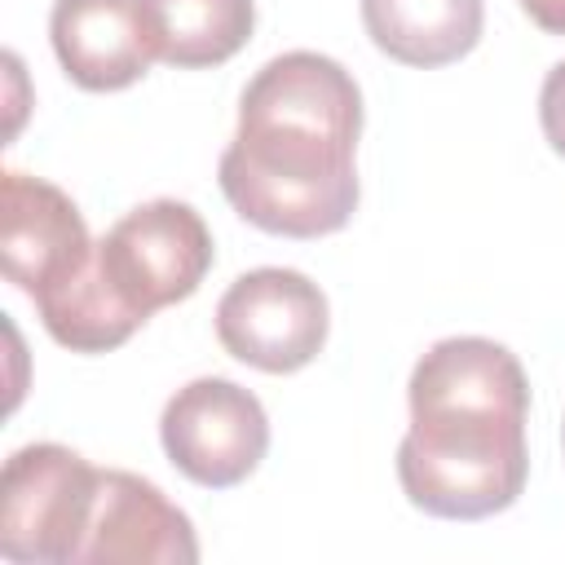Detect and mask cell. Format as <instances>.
Returning a JSON list of instances; mask_svg holds the SVG:
<instances>
[{
  "label": "cell",
  "instance_id": "cell-1",
  "mask_svg": "<svg viewBox=\"0 0 565 565\" xmlns=\"http://www.w3.org/2000/svg\"><path fill=\"white\" fill-rule=\"evenodd\" d=\"M362 88L327 53L269 57L238 97L216 181L230 207L278 238H322L358 212Z\"/></svg>",
  "mask_w": 565,
  "mask_h": 565
},
{
  "label": "cell",
  "instance_id": "cell-2",
  "mask_svg": "<svg viewBox=\"0 0 565 565\" xmlns=\"http://www.w3.org/2000/svg\"><path fill=\"white\" fill-rule=\"evenodd\" d=\"M411 428L397 441L402 494L441 521L508 512L530 477V380L486 335H446L411 371Z\"/></svg>",
  "mask_w": 565,
  "mask_h": 565
},
{
  "label": "cell",
  "instance_id": "cell-3",
  "mask_svg": "<svg viewBox=\"0 0 565 565\" xmlns=\"http://www.w3.org/2000/svg\"><path fill=\"white\" fill-rule=\"evenodd\" d=\"M216 260L207 221L181 199H150L124 212L93 247L88 269L35 300L44 331L71 353L128 344L159 309L190 300Z\"/></svg>",
  "mask_w": 565,
  "mask_h": 565
},
{
  "label": "cell",
  "instance_id": "cell-4",
  "mask_svg": "<svg viewBox=\"0 0 565 565\" xmlns=\"http://www.w3.org/2000/svg\"><path fill=\"white\" fill-rule=\"evenodd\" d=\"M102 468L62 441H31L4 459L0 556L18 565H79Z\"/></svg>",
  "mask_w": 565,
  "mask_h": 565
},
{
  "label": "cell",
  "instance_id": "cell-5",
  "mask_svg": "<svg viewBox=\"0 0 565 565\" xmlns=\"http://www.w3.org/2000/svg\"><path fill=\"white\" fill-rule=\"evenodd\" d=\"M331 331V309L322 287L282 265H260L238 274L216 300V340L230 358L265 371L291 375L309 366Z\"/></svg>",
  "mask_w": 565,
  "mask_h": 565
},
{
  "label": "cell",
  "instance_id": "cell-6",
  "mask_svg": "<svg viewBox=\"0 0 565 565\" xmlns=\"http://www.w3.org/2000/svg\"><path fill=\"white\" fill-rule=\"evenodd\" d=\"M168 463L203 490L247 481L269 450V415L260 397L225 375H199L177 388L159 415Z\"/></svg>",
  "mask_w": 565,
  "mask_h": 565
},
{
  "label": "cell",
  "instance_id": "cell-7",
  "mask_svg": "<svg viewBox=\"0 0 565 565\" xmlns=\"http://www.w3.org/2000/svg\"><path fill=\"white\" fill-rule=\"evenodd\" d=\"M93 247L66 190L18 168L0 177V265L18 291L31 300L62 291L88 269Z\"/></svg>",
  "mask_w": 565,
  "mask_h": 565
},
{
  "label": "cell",
  "instance_id": "cell-8",
  "mask_svg": "<svg viewBox=\"0 0 565 565\" xmlns=\"http://www.w3.org/2000/svg\"><path fill=\"white\" fill-rule=\"evenodd\" d=\"M199 539L190 516L146 477L102 468L97 508L79 565H194Z\"/></svg>",
  "mask_w": 565,
  "mask_h": 565
},
{
  "label": "cell",
  "instance_id": "cell-9",
  "mask_svg": "<svg viewBox=\"0 0 565 565\" xmlns=\"http://www.w3.org/2000/svg\"><path fill=\"white\" fill-rule=\"evenodd\" d=\"M49 40L71 84L119 93L159 57L146 0H53Z\"/></svg>",
  "mask_w": 565,
  "mask_h": 565
},
{
  "label": "cell",
  "instance_id": "cell-10",
  "mask_svg": "<svg viewBox=\"0 0 565 565\" xmlns=\"http://www.w3.org/2000/svg\"><path fill=\"white\" fill-rule=\"evenodd\" d=\"M371 44L402 66H450L468 57L486 26L481 0H362Z\"/></svg>",
  "mask_w": 565,
  "mask_h": 565
},
{
  "label": "cell",
  "instance_id": "cell-11",
  "mask_svg": "<svg viewBox=\"0 0 565 565\" xmlns=\"http://www.w3.org/2000/svg\"><path fill=\"white\" fill-rule=\"evenodd\" d=\"M154 22L159 62L203 71L230 62L256 31L252 0H146Z\"/></svg>",
  "mask_w": 565,
  "mask_h": 565
},
{
  "label": "cell",
  "instance_id": "cell-12",
  "mask_svg": "<svg viewBox=\"0 0 565 565\" xmlns=\"http://www.w3.org/2000/svg\"><path fill=\"white\" fill-rule=\"evenodd\" d=\"M539 124H543L547 146L565 159V62H556L543 75V88H539Z\"/></svg>",
  "mask_w": 565,
  "mask_h": 565
},
{
  "label": "cell",
  "instance_id": "cell-13",
  "mask_svg": "<svg viewBox=\"0 0 565 565\" xmlns=\"http://www.w3.org/2000/svg\"><path fill=\"white\" fill-rule=\"evenodd\" d=\"M521 9L539 31L565 35V0H521Z\"/></svg>",
  "mask_w": 565,
  "mask_h": 565
},
{
  "label": "cell",
  "instance_id": "cell-14",
  "mask_svg": "<svg viewBox=\"0 0 565 565\" xmlns=\"http://www.w3.org/2000/svg\"><path fill=\"white\" fill-rule=\"evenodd\" d=\"M561 441H565V424H561Z\"/></svg>",
  "mask_w": 565,
  "mask_h": 565
}]
</instances>
